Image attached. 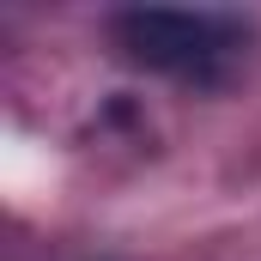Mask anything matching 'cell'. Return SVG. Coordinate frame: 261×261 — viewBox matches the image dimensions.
I'll list each match as a JSON object with an SVG mask.
<instances>
[{
    "mask_svg": "<svg viewBox=\"0 0 261 261\" xmlns=\"http://www.w3.org/2000/svg\"><path fill=\"white\" fill-rule=\"evenodd\" d=\"M110 37L134 67L170 73L182 85H219L249 49V18L213 6H128L110 18Z\"/></svg>",
    "mask_w": 261,
    "mask_h": 261,
    "instance_id": "cell-1",
    "label": "cell"
}]
</instances>
